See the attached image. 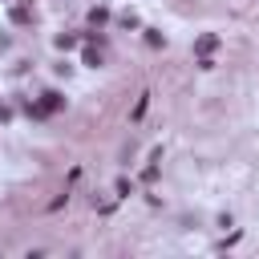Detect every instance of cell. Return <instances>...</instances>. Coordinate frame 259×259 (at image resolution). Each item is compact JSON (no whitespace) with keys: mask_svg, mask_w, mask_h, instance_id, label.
Instances as JSON below:
<instances>
[{"mask_svg":"<svg viewBox=\"0 0 259 259\" xmlns=\"http://www.w3.org/2000/svg\"><path fill=\"white\" fill-rule=\"evenodd\" d=\"M61 105H65V97L49 89V93H40V101H36V105H28V113H36V117H45V113H57Z\"/></svg>","mask_w":259,"mask_h":259,"instance_id":"cell-1","label":"cell"},{"mask_svg":"<svg viewBox=\"0 0 259 259\" xmlns=\"http://www.w3.org/2000/svg\"><path fill=\"white\" fill-rule=\"evenodd\" d=\"M214 45H219V36H214V32H206V36H198V45H194V49H198L202 57H210V53H214Z\"/></svg>","mask_w":259,"mask_h":259,"instance_id":"cell-2","label":"cell"},{"mask_svg":"<svg viewBox=\"0 0 259 259\" xmlns=\"http://www.w3.org/2000/svg\"><path fill=\"white\" fill-rule=\"evenodd\" d=\"M57 49H77V36H69V32H61V36H57Z\"/></svg>","mask_w":259,"mask_h":259,"instance_id":"cell-3","label":"cell"},{"mask_svg":"<svg viewBox=\"0 0 259 259\" xmlns=\"http://www.w3.org/2000/svg\"><path fill=\"white\" fill-rule=\"evenodd\" d=\"M89 20H93V24H105V20H109V12H105V8H93V12H89Z\"/></svg>","mask_w":259,"mask_h":259,"instance_id":"cell-4","label":"cell"}]
</instances>
